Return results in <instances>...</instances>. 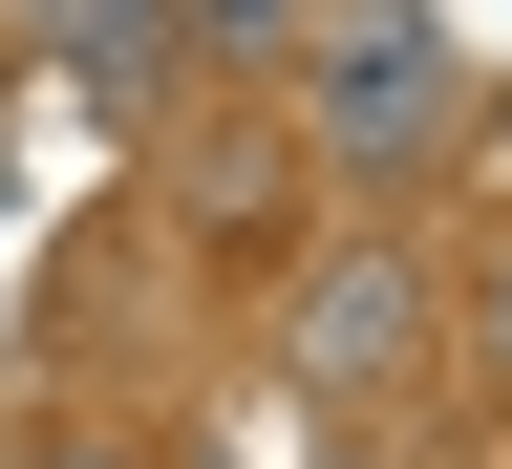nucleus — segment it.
I'll list each match as a JSON object with an SVG mask.
<instances>
[{
  "label": "nucleus",
  "instance_id": "7ed1b4c3",
  "mask_svg": "<svg viewBox=\"0 0 512 469\" xmlns=\"http://www.w3.org/2000/svg\"><path fill=\"white\" fill-rule=\"evenodd\" d=\"M171 43H235L256 64V43H299V0H171Z\"/></svg>",
  "mask_w": 512,
  "mask_h": 469
},
{
  "label": "nucleus",
  "instance_id": "f03ea898",
  "mask_svg": "<svg viewBox=\"0 0 512 469\" xmlns=\"http://www.w3.org/2000/svg\"><path fill=\"white\" fill-rule=\"evenodd\" d=\"M22 22L86 64V86H128V64H171V0H22Z\"/></svg>",
  "mask_w": 512,
  "mask_h": 469
},
{
  "label": "nucleus",
  "instance_id": "20e7f679",
  "mask_svg": "<svg viewBox=\"0 0 512 469\" xmlns=\"http://www.w3.org/2000/svg\"><path fill=\"white\" fill-rule=\"evenodd\" d=\"M491 363H512V299H491Z\"/></svg>",
  "mask_w": 512,
  "mask_h": 469
},
{
  "label": "nucleus",
  "instance_id": "f257e3e1",
  "mask_svg": "<svg viewBox=\"0 0 512 469\" xmlns=\"http://www.w3.org/2000/svg\"><path fill=\"white\" fill-rule=\"evenodd\" d=\"M299 64H320V128H342L363 171H406L448 128V22L427 0H342V22H299Z\"/></svg>",
  "mask_w": 512,
  "mask_h": 469
}]
</instances>
